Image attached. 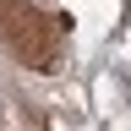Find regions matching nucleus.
<instances>
[{
  "mask_svg": "<svg viewBox=\"0 0 131 131\" xmlns=\"http://www.w3.org/2000/svg\"><path fill=\"white\" fill-rule=\"evenodd\" d=\"M0 27H6V44L33 66V71H60V22L38 16L33 6L0 0Z\"/></svg>",
  "mask_w": 131,
  "mask_h": 131,
  "instance_id": "obj_1",
  "label": "nucleus"
}]
</instances>
